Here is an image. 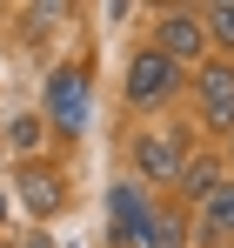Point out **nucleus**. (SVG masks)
Here are the masks:
<instances>
[{"instance_id":"nucleus-1","label":"nucleus","mask_w":234,"mask_h":248,"mask_svg":"<svg viewBox=\"0 0 234 248\" xmlns=\"http://www.w3.org/2000/svg\"><path fill=\"white\" fill-rule=\"evenodd\" d=\"M147 228H154V208L141 195V181H114V188H107V242L147 248Z\"/></svg>"},{"instance_id":"nucleus-2","label":"nucleus","mask_w":234,"mask_h":248,"mask_svg":"<svg viewBox=\"0 0 234 248\" xmlns=\"http://www.w3.org/2000/svg\"><path fill=\"white\" fill-rule=\"evenodd\" d=\"M174 87H181V67H174L161 47H141V54L127 61V101H134V108H161Z\"/></svg>"},{"instance_id":"nucleus-3","label":"nucleus","mask_w":234,"mask_h":248,"mask_svg":"<svg viewBox=\"0 0 234 248\" xmlns=\"http://www.w3.org/2000/svg\"><path fill=\"white\" fill-rule=\"evenodd\" d=\"M47 121L60 127V134H80L87 127V74L80 67H60L47 81Z\"/></svg>"},{"instance_id":"nucleus-4","label":"nucleus","mask_w":234,"mask_h":248,"mask_svg":"<svg viewBox=\"0 0 234 248\" xmlns=\"http://www.w3.org/2000/svg\"><path fill=\"white\" fill-rule=\"evenodd\" d=\"M161 54L181 67V61H201V47H207V27H201V14H188V7H167L161 14Z\"/></svg>"},{"instance_id":"nucleus-5","label":"nucleus","mask_w":234,"mask_h":248,"mask_svg":"<svg viewBox=\"0 0 234 248\" xmlns=\"http://www.w3.org/2000/svg\"><path fill=\"white\" fill-rule=\"evenodd\" d=\"M134 168H141L147 181H174V174L188 168L181 134H141V141H134Z\"/></svg>"},{"instance_id":"nucleus-6","label":"nucleus","mask_w":234,"mask_h":248,"mask_svg":"<svg viewBox=\"0 0 234 248\" xmlns=\"http://www.w3.org/2000/svg\"><path fill=\"white\" fill-rule=\"evenodd\" d=\"M194 101H201V114L207 121H234V67H201L194 74Z\"/></svg>"},{"instance_id":"nucleus-7","label":"nucleus","mask_w":234,"mask_h":248,"mask_svg":"<svg viewBox=\"0 0 234 248\" xmlns=\"http://www.w3.org/2000/svg\"><path fill=\"white\" fill-rule=\"evenodd\" d=\"M201 235H207V242L234 235V181H221V188L201 202Z\"/></svg>"},{"instance_id":"nucleus-8","label":"nucleus","mask_w":234,"mask_h":248,"mask_svg":"<svg viewBox=\"0 0 234 248\" xmlns=\"http://www.w3.org/2000/svg\"><path fill=\"white\" fill-rule=\"evenodd\" d=\"M201 27H207V41L234 47V0H214V7H201Z\"/></svg>"},{"instance_id":"nucleus-9","label":"nucleus","mask_w":234,"mask_h":248,"mask_svg":"<svg viewBox=\"0 0 234 248\" xmlns=\"http://www.w3.org/2000/svg\"><path fill=\"white\" fill-rule=\"evenodd\" d=\"M20 188H27V208H34V215H54V208H60V181H54V174H27Z\"/></svg>"},{"instance_id":"nucleus-10","label":"nucleus","mask_w":234,"mask_h":248,"mask_svg":"<svg viewBox=\"0 0 234 248\" xmlns=\"http://www.w3.org/2000/svg\"><path fill=\"white\" fill-rule=\"evenodd\" d=\"M7 141H14V148H20V155H34L40 141H47V121H40V114H20V121L7 127Z\"/></svg>"},{"instance_id":"nucleus-11","label":"nucleus","mask_w":234,"mask_h":248,"mask_svg":"<svg viewBox=\"0 0 234 248\" xmlns=\"http://www.w3.org/2000/svg\"><path fill=\"white\" fill-rule=\"evenodd\" d=\"M181 181H188V195H194V202H207V195L221 188V174H214V161H188V168H181Z\"/></svg>"},{"instance_id":"nucleus-12","label":"nucleus","mask_w":234,"mask_h":248,"mask_svg":"<svg viewBox=\"0 0 234 248\" xmlns=\"http://www.w3.org/2000/svg\"><path fill=\"white\" fill-rule=\"evenodd\" d=\"M147 248H181V215H154V228H147Z\"/></svg>"}]
</instances>
